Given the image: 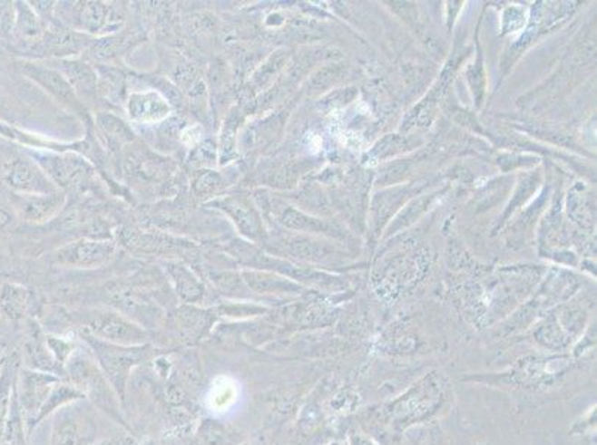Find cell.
<instances>
[{"instance_id":"6da1fadb","label":"cell","mask_w":597,"mask_h":445,"mask_svg":"<svg viewBox=\"0 0 597 445\" xmlns=\"http://www.w3.org/2000/svg\"><path fill=\"white\" fill-rule=\"evenodd\" d=\"M94 349L107 379L122 398L128 372L146 358L148 347H121L95 342Z\"/></svg>"},{"instance_id":"7a4b0ae2","label":"cell","mask_w":597,"mask_h":445,"mask_svg":"<svg viewBox=\"0 0 597 445\" xmlns=\"http://www.w3.org/2000/svg\"><path fill=\"white\" fill-rule=\"evenodd\" d=\"M21 388L23 393H18L21 409L30 416H34L36 421L37 414L41 411L42 405L45 402L46 398L51 392V384L57 383L58 379L53 374L46 372H25L21 374ZM18 388V384H17Z\"/></svg>"},{"instance_id":"3957f363","label":"cell","mask_w":597,"mask_h":445,"mask_svg":"<svg viewBox=\"0 0 597 445\" xmlns=\"http://www.w3.org/2000/svg\"><path fill=\"white\" fill-rule=\"evenodd\" d=\"M91 330L102 339L121 344H140L144 342V333L118 314H102L91 323Z\"/></svg>"},{"instance_id":"277c9868","label":"cell","mask_w":597,"mask_h":445,"mask_svg":"<svg viewBox=\"0 0 597 445\" xmlns=\"http://www.w3.org/2000/svg\"><path fill=\"white\" fill-rule=\"evenodd\" d=\"M170 107L165 100L156 92L134 94L130 100V115L143 122H155L168 115Z\"/></svg>"},{"instance_id":"5b68a950","label":"cell","mask_w":597,"mask_h":445,"mask_svg":"<svg viewBox=\"0 0 597 445\" xmlns=\"http://www.w3.org/2000/svg\"><path fill=\"white\" fill-rule=\"evenodd\" d=\"M18 380V358H6L0 372V435H4L5 421L8 417L9 405Z\"/></svg>"},{"instance_id":"8992f818","label":"cell","mask_w":597,"mask_h":445,"mask_svg":"<svg viewBox=\"0 0 597 445\" xmlns=\"http://www.w3.org/2000/svg\"><path fill=\"white\" fill-rule=\"evenodd\" d=\"M83 396H85L83 395V391H79L76 386L72 388L69 384H58V386H55V388L51 391L50 395H48L45 402L42 405L41 411H39L36 421H34V425L39 423L46 414H50L54 410H57L58 405L66 404L69 401L79 400V398H83Z\"/></svg>"},{"instance_id":"52a82bcc","label":"cell","mask_w":597,"mask_h":445,"mask_svg":"<svg viewBox=\"0 0 597 445\" xmlns=\"http://www.w3.org/2000/svg\"><path fill=\"white\" fill-rule=\"evenodd\" d=\"M211 400H213V407L226 409L230 405V402L235 400V388L226 383L221 384V388H213Z\"/></svg>"},{"instance_id":"ba28073f","label":"cell","mask_w":597,"mask_h":445,"mask_svg":"<svg viewBox=\"0 0 597 445\" xmlns=\"http://www.w3.org/2000/svg\"><path fill=\"white\" fill-rule=\"evenodd\" d=\"M78 444V435L76 429L72 425H63L55 433V441L54 445H76Z\"/></svg>"}]
</instances>
